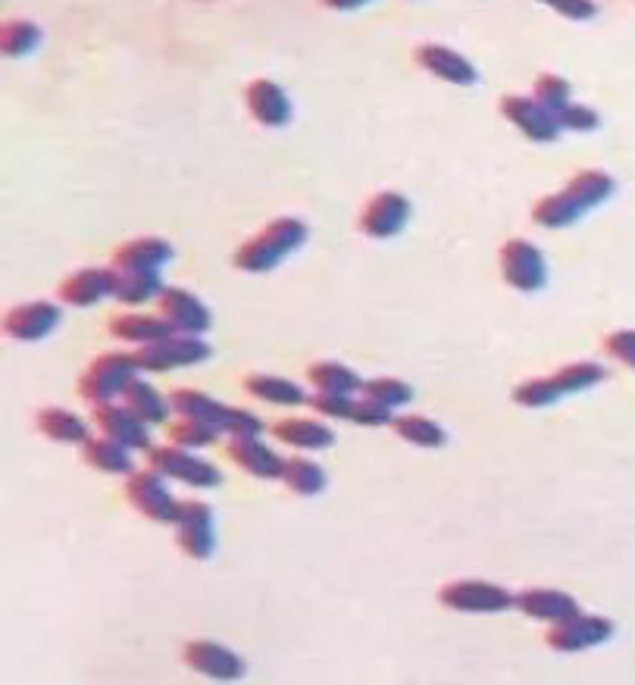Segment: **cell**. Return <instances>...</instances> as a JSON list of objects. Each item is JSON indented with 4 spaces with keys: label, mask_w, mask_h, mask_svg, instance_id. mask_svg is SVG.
<instances>
[{
    "label": "cell",
    "mask_w": 635,
    "mask_h": 685,
    "mask_svg": "<svg viewBox=\"0 0 635 685\" xmlns=\"http://www.w3.org/2000/svg\"><path fill=\"white\" fill-rule=\"evenodd\" d=\"M614 176L604 169H579L560 191L538 198L533 207V223L545 228H567L582 220L589 210L604 204L614 194Z\"/></svg>",
    "instance_id": "cell-1"
},
{
    "label": "cell",
    "mask_w": 635,
    "mask_h": 685,
    "mask_svg": "<svg viewBox=\"0 0 635 685\" xmlns=\"http://www.w3.org/2000/svg\"><path fill=\"white\" fill-rule=\"evenodd\" d=\"M304 242H308V223L304 220H298V216H276L254 238H247V242H242L235 248L232 263L242 272L260 276V272L276 270Z\"/></svg>",
    "instance_id": "cell-2"
},
{
    "label": "cell",
    "mask_w": 635,
    "mask_h": 685,
    "mask_svg": "<svg viewBox=\"0 0 635 685\" xmlns=\"http://www.w3.org/2000/svg\"><path fill=\"white\" fill-rule=\"evenodd\" d=\"M142 375V363H138V353H125V351H110L94 357L88 363V370L79 379V395L98 407V404H107V401H120L125 392V385Z\"/></svg>",
    "instance_id": "cell-3"
},
{
    "label": "cell",
    "mask_w": 635,
    "mask_h": 685,
    "mask_svg": "<svg viewBox=\"0 0 635 685\" xmlns=\"http://www.w3.org/2000/svg\"><path fill=\"white\" fill-rule=\"evenodd\" d=\"M147 467H154L166 479L182 482L188 489H220L223 485L220 467L204 457L191 454V448H182V445H151Z\"/></svg>",
    "instance_id": "cell-4"
},
{
    "label": "cell",
    "mask_w": 635,
    "mask_h": 685,
    "mask_svg": "<svg viewBox=\"0 0 635 685\" xmlns=\"http://www.w3.org/2000/svg\"><path fill=\"white\" fill-rule=\"evenodd\" d=\"M125 498L142 517L164 523V526H172L179 517V507H182V501L169 492L164 473H157L154 467L135 470L125 476Z\"/></svg>",
    "instance_id": "cell-5"
},
{
    "label": "cell",
    "mask_w": 635,
    "mask_h": 685,
    "mask_svg": "<svg viewBox=\"0 0 635 685\" xmlns=\"http://www.w3.org/2000/svg\"><path fill=\"white\" fill-rule=\"evenodd\" d=\"M135 353H138L142 373H169V370H182V367L204 363V360H210L213 348L207 345L201 335L172 333L160 338V341L144 345Z\"/></svg>",
    "instance_id": "cell-6"
},
{
    "label": "cell",
    "mask_w": 635,
    "mask_h": 685,
    "mask_svg": "<svg viewBox=\"0 0 635 685\" xmlns=\"http://www.w3.org/2000/svg\"><path fill=\"white\" fill-rule=\"evenodd\" d=\"M498 267L513 291L533 294V291H542L548 285L545 254L530 238H508L498 250Z\"/></svg>",
    "instance_id": "cell-7"
},
{
    "label": "cell",
    "mask_w": 635,
    "mask_h": 685,
    "mask_svg": "<svg viewBox=\"0 0 635 685\" xmlns=\"http://www.w3.org/2000/svg\"><path fill=\"white\" fill-rule=\"evenodd\" d=\"M438 604L457 614H504L516 604V595L486 580H454L438 588Z\"/></svg>",
    "instance_id": "cell-8"
},
{
    "label": "cell",
    "mask_w": 635,
    "mask_h": 685,
    "mask_svg": "<svg viewBox=\"0 0 635 685\" xmlns=\"http://www.w3.org/2000/svg\"><path fill=\"white\" fill-rule=\"evenodd\" d=\"M410 213H413V207H410L408 194L386 188V191L369 194L367 204L360 207L357 226H360V232H364L367 238L389 242V238L404 232V226L410 223Z\"/></svg>",
    "instance_id": "cell-9"
},
{
    "label": "cell",
    "mask_w": 635,
    "mask_h": 685,
    "mask_svg": "<svg viewBox=\"0 0 635 685\" xmlns=\"http://www.w3.org/2000/svg\"><path fill=\"white\" fill-rule=\"evenodd\" d=\"M176 541L185 558L191 561H210L216 551V517L213 507L204 501H182L176 517Z\"/></svg>",
    "instance_id": "cell-10"
},
{
    "label": "cell",
    "mask_w": 635,
    "mask_h": 685,
    "mask_svg": "<svg viewBox=\"0 0 635 685\" xmlns=\"http://www.w3.org/2000/svg\"><path fill=\"white\" fill-rule=\"evenodd\" d=\"M614 636V624L608 617H598V614H573L560 624L548 626L545 632V642L552 651L560 654H576V651H589L598 648Z\"/></svg>",
    "instance_id": "cell-11"
},
{
    "label": "cell",
    "mask_w": 635,
    "mask_h": 685,
    "mask_svg": "<svg viewBox=\"0 0 635 685\" xmlns=\"http://www.w3.org/2000/svg\"><path fill=\"white\" fill-rule=\"evenodd\" d=\"M182 661L188 670L201 673L213 683H238L245 680L247 664L232 648L213 642V639H191L182 648Z\"/></svg>",
    "instance_id": "cell-12"
},
{
    "label": "cell",
    "mask_w": 635,
    "mask_h": 685,
    "mask_svg": "<svg viewBox=\"0 0 635 685\" xmlns=\"http://www.w3.org/2000/svg\"><path fill=\"white\" fill-rule=\"evenodd\" d=\"M501 116L520 132L526 135L535 145H548V142H557V135L564 132L560 120L554 116L548 106H542L535 98H526V94H504L501 98Z\"/></svg>",
    "instance_id": "cell-13"
},
{
    "label": "cell",
    "mask_w": 635,
    "mask_h": 685,
    "mask_svg": "<svg viewBox=\"0 0 635 685\" xmlns=\"http://www.w3.org/2000/svg\"><path fill=\"white\" fill-rule=\"evenodd\" d=\"M413 63L420 69H426L432 79H438V82L457 85V88H470V85L479 82V69L460 50H454L448 44H416L413 47Z\"/></svg>",
    "instance_id": "cell-14"
},
{
    "label": "cell",
    "mask_w": 635,
    "mask_h": 685,
    "mask_svg": "<svg viewBox=\"0 0 635 685\" xmlns=\"http://www.w3.org/2000/svg\"><path fill=\"white\" fill-rule=\"evenodd\" d=\"M160 316L166 323L182 335H204L213 326V313L194 291L179 289V285H166L164 294L157 297Z\"/></svg>",
    "instance_id": "cell-15"
},
{
    "label": "cell",
    "mask_w": 635,
    "mask_h": 685,
    "mask_svg": "<svg viewBox=\"0 0 635 685\" xmlns=\"http://www.w3.org/2000/svg\"><path fill=\"white\" fill-rule=\"evenodd\" d=\"M63 311L54 301H29V304H16L3 316V333L13 341H42L47 335L60 326Z\"/></svg>",
    "instance_id": "cell-16"
},
{
    "label": "cell",
    "mask_w": 635,
    "mask_h": 685,
    "mask_svg": "<svg viewBox=\"0 0 635 685\" xmlns=\"http://www.w3.org/2000/svg\"><path fill=\"white\" fill-rule=\"evenodd\" d=\"M116 291V270L113 267H82L69 272L57 289V297L69 307H94Z\"/></svg>",
    "instance_id": "cell-17"
},
{
    "label": "cell",
    "mask_w": 635,
    "mask_h": 685,
    "mask_svg": "<svg viewBox=\"0 0 635 685\" xmlns=\"http://www.w3.org/2000/svg\"><path fill=\"white\" fill-rule=\"evenodd\" d=\"M94 426L101 429L103 436L123 441L125 448H132V451H147L154 445L151 441L154 426H147L135 411H129L125 404H116V401H107V404L94 407Z\"/></svg>",
    "instance_id": "cell-18"
},
{
    "label": "cell",
    "mask_w": 635,
    "mask_h": 685,
    "mask_svg": "<svg viewBox=\"0 0 635 685\" xmlns=\"http://www.w3.org/2000/svg\"><path fill=\"white\" fill-rule=\"evenodd\" d=\"M176 257L172 245L160 235H138L113 250V270L120 272H160Z\"/></svg>",
    "instance_id": "cell-19"
},
{
    "label": "cell",
    "mask_w": 635,
    "mask_h": 685,
    "mask_svg": "<svg viewBox=\"0 0 635 685\" xmlns=\"http://www.w3.org/2000/svg\"><path fill=\"white\" fill-rule=\"evenodd\" d=\"M245 106L247 113L267 128H282L294 116V106H291L286 88L269 82V79H254L245 85Z\"/></svg>",
    "instance_id": "cell-20"
},
{
    "label": "cell",
    "mask_w": 635,
    "mask_h": 685,
    "mask_svg": "<svg viewBox=\"0 0 635 685\" xmlns=\"http://www.w3.org/2000/svg\"><path fill=\"white\" fill-rule=\"evenodd\" d=\"M229 457L235 460V467H242L247 476L254 479H282L286 470V457L272 451L260 436H235L229 438Z\"/></svg>",
    "instance_id": "cell-21"
},
{
    "label": "cell",
    "mask_w": 635,
    "mask_h": 685,
    "mask_svg": "<svg viewBox=\"0 0 635 685\" xmlns=\"http://www.w3.org/2000/svg\"><path fill=\"white\" fill-rule=\"evenodd\" d=\"M520 614L533 617V620H542V624H560L567 617L579 614V602H576L570 592H560V588H526L516 595V604H513Z\"/></svg>",
    "instance_id": "cell-22"
},
{
    "label": "cell",
    "mask_w": 635,
    "mask_h": 685,
    "mask_svg": "<svg viewBox=\"0 0 635 685\" xmlns=\"http://www.w3.org/2000/svg\"><path fill=\"white\" fill-rule=\"evenodd\" d=\"M269 433L276 441H282L288 448H301V451H320L335 441L332 426L323 419H310V416H286L276 426H269Z\"/></svg>",
    "instance_id": "cell-23"
},
{
    "label": "cell",
    "mask_w": 635,
    "mask_h": 685,
    "mask_svg": "<svg viewBox=\"0 0 635 685\" xmlns=\"http://www.w3.org/2000/svg\"><path fill=\"white\" fill-rule=\"evenodd\" d=\"M85 463L98 473H110V476H129L135 473V460H132V448H125L123 441L110 436H91L82 445Z\"/></svg>",
    "instance_id": "cell-24"
},
{
    "label": "cell",
    "mask_w": 635,
    "mask_h": 685,
    "mask_svg": "<svg viewBox=\"0 0 635 685\" xmlns=\"http://www.w3.org/2000/svg\"><path fill=\"white\" fill-rule=\"evenodd\" d=\"M176 329L166 323L164 316L157 313H120V316H113L110 319V335L116 338V341H125V345H151V341H160L166 335H172Z\"/></svg>",
    "instance_id": "cell-25"
},
{
    "label": "cell",
    "mask_w": 635,
    "mask_h": 685,
    "mask_svg": "<svg viewBox=\"0 0 635 685\" xmlns=\"http://www.w3.org/2000/svg\"><path fill=\"white\" fill-rule=\"evenodd\" d=\"M35 426L44 438L57 441V445H79L91 438V426L85 423L82 416L66 411V407H42L35 416Z\"/></svg>",
    "instance_id": "cell-26"
},
{
    "label": "cell",
    "mask_w": 635,
    "mask_h": 685,
    "mask_svg": "<svg viewBox=\"0 0 635 685\" xmlns=\"http://www.w3.org/2000/svg\"><path fill=\"white\" fill-rule=\"evenodd\" d=\"M245 392L257 401H267V404H279V407H301L308 404V392L291 382L286 375L272 373H247L245 375Z\"/></svg>",
    "instance_id": "cell-27"
},
{
    "label": "cell",
    "mask_w": 635,
    "mask_h": 685,
    "mask_svg": "<svg viewBox=\"0 0 635 685\" xmlns=\"http://www.w3.org/2000/svg\"><path fill=\"white\" fill-rule=\"evenodd\" d=\"M123 401L129 411H135V414L142 416L147 426H164L166 419H169V411H172V401L164 397L147 379L142 375H135L129 385H125L123 392Z\"/></svg>",
    "instance_id": "cell-28"
},
{
    "label": "cell",
    "mask_w": 635,
    "mask_h": 685,
    "mask_svg": "<svg viewBox=\"0 0 635 685\" xmlns=\"http://www.w3.org/2000/svg\"><path fill=\"white\" fill-rule=\"evenodd\" d=\"M308 379L313 392H328V395H357L364 389V379L357 370H350L338 360H316L308 367Z\"/></svg>",
    "instance_id": "cell-29"
},
{
    "label": "cell",
    "mask_w": 635,
    "mask_h": 685,
    "mask_svg": "<svg viewBox=\"0 0 635 685\" xmlns=\"http://www.w3.org/2000/svg\"><path fill=\"white\" fill-rule=\"evenodd\" d=\"M391 433L398 438H404L408 445H416V448H426V451H435V448H445L448 445V433L438 419L420 414H404L394 416L389 423Z\"/></svg>",
    "instance_id": "cell-30"
},
{
    "label": "cell",
    "mask_w": 635,
    "mask_h": 685,
    "mask_svg": "<svg viewBox=\"0 0 635 685\" xmlns=\"http://www.w3.org/2000/svg\"><path fill=\"white\" fill-rule=\"evenodd\" d=\"M164 276L160 272H120L116 270V291L113 301L123 307H142L164 294Z\"/></svg>",
    "instance_id": "cell-31"
},
{
    "label": "cell",
    "mask_w": 635,
    "mask_h": 685,
    "mask_svg": "<svg viewBox=\"0 0 635 685\" xmlns=\"http://www.w3.org/2000/svg\"><path fill=\"white\" fill-rule=\"evenodd\" d=\"M169 401H172L176 416H194V419L213 423V426H220V429H223V423H226L229 416V404L216 401L213 395H207L201 389H176V392L169 395Z\"/></svg>",
    "instance_id": "cell-32"
},
{
    "label": "cell",
    "mask_w": 635,
    "mask_h": 685,
    "mask_svg": "<svg viewBox=\"0 0 635 685\" xmlns=\"http://www.w3.org/2000/svg\"><path fill=\"white\" fill-rule=\"evenodd\" d=\"M282 482H286L294 495H301V498H316V495L326 489L328 476H326V470H323L316 460L298 454V457H286Z\"/></svg>",
    "instance_id": "cell-33"
},
{
    "label": "cell",
    "mask_w": 635,
    "mask_h": 685,
    "mask_svg": "<svg viewBox=\"0 0 635 685\" xmlns=\"http://www.w3.org/2000/svg\"><path fill=\"white\" fill-rule=\"evenodd\" d=\"M44 42V32L38 22L32 20H7L0 25V50L10 60H22L35 54Z\"/></svg>",
    "instance_id": "cell-34"
},
{
    "label": "cell",
    "mask_w": 635,
    "mask_h": 685,
    "mask_svg": "<svg viewBox=\"0 0 635 685\" xmlns=\"http://www.w3.org/2000/svg\"><path fill=\"white\" fill-rule=\"evenodd\" d=\"M166 436L172 445H182V448H210L216 445L223 429L213 426V423H204V419H194V416H176L169 426H166Z\"/></svg>",
    "instance_id": "cell-35"
},
{
    "label": "cell",
    "mask_w": 635,
    "mask_h": 685,
    "mask_svg": "<svg viewBox=\"0 0 635 685\" xmlns=\"http://www.w3.org/2000/svg\"><path fill=\"white\" fill-rule=\"evenodd\" d=\"M604 375L608 373H604L601 363H594V360H576V363H567L557 373H552V382L557 385L560 397H567L576 395V392H586V389H594Z\"/></svg>",
    "instance_id": "cell-36"
},
{
    "label": "cell",
    "mask_w": 635,
    "mask_h": 685,
    "mask_svg": "<svg viewBox=\"0 0 635 685\" xmlns=\"http://www.w3.org/2000/svg\"><path fill=\"white\" fill-rule=\"evenodd\" d=\"M360 395L369 397V401H379L389 411H398V407H408L413 401V385L404 379H394V375H376V379L364 382Z\"/></svg>",
    "instance_id": "cell-37"
},
{
    "label": "cell",
    "mask_w": 635,
    "mask_h": 685,
    "mask_svg": "<svg viewBox=\"0 0 635 685\" xmlns=\"http://www.w3.org/2000/svg\"><path fill=\"white\" fill-rule=\"evenodd\" d=\"M533 98L542 106H548L554 116H560L567 106L573 104V88L564 76H554V72H542L533 85Z\"/></svg>",
    "instance_id": "cell-38"
},
{
    "label": "cell",
    "mask_w": 635,
    "mask_h": 685,
    "mask_svg": "<svg viewBox=\"0 0 635 685\" xmlns=\"http://www.w3.org/2000/svg\"><path fill=\"white\" fill-rule=\"evenodd\" d=\"M560 401V392L552 382V375H538V379H526L513 389V404L520 407H530V411H538V407H552Z\"/></svg>",
    "instance_id": "cell-39"
},
{
    "label": "cell",
    "mask_w": 635,
    "mask_h": 685,
    "mask_svg": "<svg viewBox=\"0 0 635 685\" xmlns=\"http://www.w3.org/2000/svg\"><path fill=\"white\" fill-rule=\"evenodd\" d=\"M308 407L313 414L326 416V419H350V416H354V407H357V397L313 392V395H308Z\"/></svg>",
    "instance_id": "cell-40"
},
{
    "label": "cell",
    "mask_w": 635,
    "mask_h": 685,
    "mask_svg": "<svg viewBox=\"0 0 635 685\" xmlns=\"http://www.w3.org/2000/svg\"><path fill=\"white\" fill-rule=\"evenodd\" d=\"M264 433V419L257 414H250L245 407H229L226 423H223V436H260Z\"/></svg>",
    "instance_id": "cell-41"
},
{
    "label": "cell",
    "mask_w": 635,
    "mask_h": 685,
    "mask_svg": "<svg viewBox=\"0 0 635 685\" xmlns=\"http://www.w3.org/2000/svg\"><path fill=\"white\" fill-rule=\"evenodd\" d=\"M557 120H560V125H564V128H570V132H594V128L601 125V116L594 113L592 106L576 104V101L567 106V110H564Z\"/></svg>",
    "instance_id": "cell-42"
},
{
    "label": "cell",
    "mask_w": 635,
    "mask_h": 685,
    "mask_svg": "<svg viewBox=\"0 0 635 685\" xmlns=\"http://www.w3.org/2000/svg\"><path fill=\"white\" fill-rule=\"evenodd\" d=\"M604 351L611 353L614 360L626 363L630 370H635V329H620L604 338Z\"/></svg>",
    "instance_id": "cell-43"
},
{
    "label": "cell",
    "mask_w": 635,
    "mask_h": 685,
    "mask_svg": "<svg viewBox=\"0 0 635 685\" xmlns=\"http://www.w3.org/2000/svg\"><path fill=\"white\" fill-rule=\"evenodd\" d=\"M552 10L554 13H560L564 20H573V22L592 20L594 13H598L594 0H557Z\"/></svg>",
    "instance_id": "cell-44"
},
{
    "label": "cell",
    "mask_w": 635,
    "mask_h": 685,
    "mask_svg": "<svg viewBox=\"0 0 635 685\" xmlns=\"http://www.w3.org/2000/svg\"><path fill=\"white\" fill-rule=\"evenodd\" d=\"M323 7L328 10H338V13H350V10H360V7H367L369 0H320Z\"/></svg>",
    "instance_id": "cell-45"
},
{
    "label": "cell",
    "mask_w": 635,
    "mask_h": 685,
    "mask_svg": "<svg viewBox=\"0 0 635 685\" xmlns=\"http://www.w3.org/2000/svg\"><path fill=\"white\" fill-rule=\"evenodd\" d=\"M535 3H545V7H554L557 0H535Z\"/></svg>",
    "instance_id": "cell-46"
}]
</instances>
